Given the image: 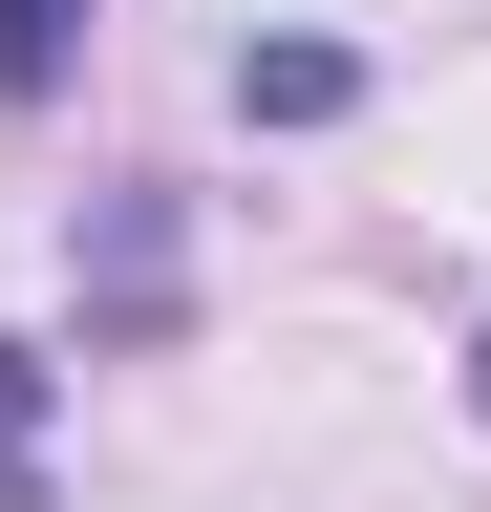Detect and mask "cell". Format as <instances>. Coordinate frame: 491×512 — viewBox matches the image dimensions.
Returning <instances> with one entry per match:
<instances>
[{"mask_svg": "<svg viewBox=\"0 0 491 512\" xmlns=\"http://www.w3.org/2000/svg\"><path fill=\"white\" fill-rule=\"evenodd\" d=\"M65 43H86V0H0V86H65Z\"/></svg>", "mask_w": 491, "mask_h": 512, "instance_id": "6da1fadb", "label": "cell"}, {"mask_svg": "<svg viewBox=\"0 0 491 512\" xmlns=\"http://www.w3.org/2000/svg\"><path fill=\"white\" fill-rule=\"evenodd\" d=\"M470 406H491V342H470Z\"/></svg>", "mask_w": 491, "mask_h": 512, "instance_id": "7a4b0ae2", "label": "cell"}]
</instances>
